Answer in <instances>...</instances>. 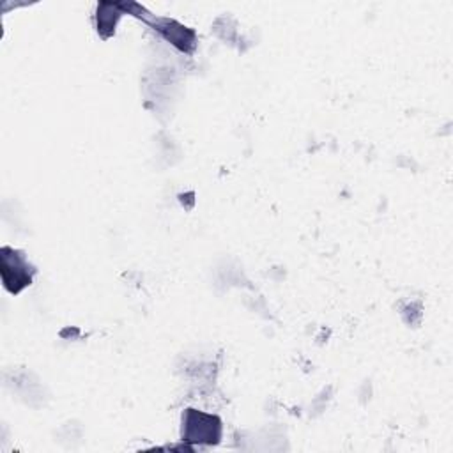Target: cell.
Masks as SVG:
<instances>
[{
    "instance_id": "1",
    "label": "cell",
    "mask_w": 453,
    "mask_h": 453,
    "mask_svg": "<svg viewBox=\"0 0 453 453\" xmlns=\"http://www.w3.org/2000/svg\"><path fill=\"white\" fill-rule=\"evenodd\" d=\"M182 441L193 444H218L221 439V419L196 409L182 412Z\"/></svg>"
},
{
    "instance_id": "2",
    "label": "cell",
    "mask_w": 453,
    "mask_h": 453,
    "mask_svg": "<svg viewBox=\"0 0 453 453\" xmlns=\"http://www.w3.org/2000/svg\"><path fill=\"white\" fill-rule=\"evenodd\" d=\"M0 260H2V269L0 271H2L4 287L11 294H18L32 283L35 269L27 260L23 251L4 246L2 251H0Z\"/></svg>"
}]
</instances>
